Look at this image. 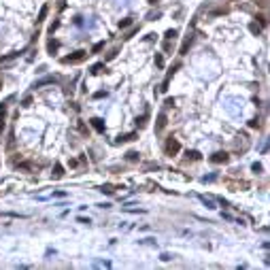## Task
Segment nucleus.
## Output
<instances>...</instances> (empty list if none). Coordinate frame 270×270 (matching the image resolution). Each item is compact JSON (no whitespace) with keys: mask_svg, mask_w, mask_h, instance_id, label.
<instances>
[{"mask_svg":"<svg viewBox=\"0 0 270 270\" xmlns=\"http://www.w3.org/2000/svg\"><path fill=\"white\" fill-rule=\"evenodd\" d=\"M94 128H96L98 132H102V130H104V124H102L100 119H94Z\"/></svg>","mask_w":270,"mask_h":270,"instance_id":"39448f33","label":"nucleus"},{"mask_svg":"<svg viewBox=\"0 0 270 270\" xmlns=\"http://www.w3.org/2000/svg\"><path fill=\"white\" fill-rule=\"evenodd\" d=\"M45 15H47V7H43V9H40V13H38V21H43V19H45Z\"/></svg>","mask_w":270,"mask_h":270,"instance_id":"423d86ee","label":"nucleus"},{"mask_svg":"<svg viewBox=\"0 0 270 270\" xmlns=\"http://www.w3.org/2000/svg\"><path fill=\"white\" fill-rule=\"evenodd\" d=\"M211 162H215V164L228 162V153H217V155H213V158H211Z\"/></svg>","mask_w":270,"mask_h":270,"instance_id":"7ed1b4c3","label":"nucleus"},{"mask_svg":"<svg viewBox=\"0 0 270 270\" xmlns=\"http://www.w3.org/2000/svg\"><path fill=\"white\" fill-rule=\"evenodd\" d=\"M53 177H56V179H60V177H62V166H56V172H53Z\"/></svg>","mask_w":270,"mask_h":270,"instance_id":"6e6552de","label":"nucleus"},{"mask_svg":"<svg viewBox=\"0 0 270 270\" xmlns=\"http://www.w3.org/2000/svg\"><path fill=\"white\" fill-rule=\"evenodd\" d=\"M155 64H158V66H160V68H162V66H164V60H162V58H160V56H158V58H155Z\"/></svg>","mask_w":270,"mask_h":270,"instance_id":"f8f14e48","label":"nucleus"},{"mask_svg":"<svg viewBox=\"0 0 270 270\" xmlns=\"http://www.w3.org/2000/svg\"><path fill=\"white\" fill-rule=\"evenodd\" d=\"M187 155H189L191 160H198V158H200V153H198V151H187Z\"/></svg>","mask_w":270,"mask_h":270,"instance_id":"0eeeda50","label":"nucleus"},{"mask_svg":"<svg viewBox=\"0 0 270 270\" xmlns=\"http://www.w3.org/2000/svg\"><path fill=\"white\" fill-rule=\"evenodd\" d=\"M164 126H166V117L160 115V117H158V126H155V130L160 132V130H164Z\"/></svg>","mask_w":270,"mask_h":270,"instance_id":"20e7f679","label":"nucleus"},{"mask_svg":"<svg viewBox=\"0 0 270 270\" xmlns=\"http://www.w3.org/2000/svg\"><path fill=\"white\" fill-rule=\"evenodd\" d=\"M83 58H85V53H83V51H77L75 56H68V58H64V62H66V64H68V62H81Z\"/></svg>","mask_w":270,"mask_h":270,"instance_id":"f03ea898","label":"nucleus"},{"mask_svg":"<svg viewBox=\"0 0 270 270\" xmlns=\"http://www.w3.org/2000/svg\"><path fill=\"white\" fill-rule=\"evenodd\" d=\"M166 36H168V38H172V36H177V32H175V30H168V32H166Z\"/></svg>","mask_w":270,"mask_h":270,"instance_id":"ddd939ff","label":"nucleus"},{"mask_svg":"<svg viewBox=\"0 0 270 270\" xmlns=\"http://www.w3.org/2000/svg\"><path fill=\"white\" fill-rule=\"evenodd\" d=\"M102 47H104V43H98V45H94V51H100Z\"/></svg>","mask_w":270,"mask_h":270,"instance_id":"9b49d317","label":"nucleus"},{"mask_svg":"<svg viewBox=\"0 0 270 270\" xmlns=\"http://www.w3.org/2000/svg\"><path fill=\"white\" fill-rule=\"evenodd\" d=\"M130 23H132V19H124V21H119V26H121V28H128Z\"/></svg>","mask_w":270,"mask_h":270,"instance_id":"1a4fd4ad","label":"nucleus"},{"mask_svg":"<svg viewBox=\"0 0 270 270\" xmlns=\"http://www.w3.org/2000/svg\"><path fill=\"white\" fill-rule=\"evenodd\" d=\"M179 149H181V145H179L175 138H170V140L166 142V153H168V155H175Z\"/></svg>","mask_w":270,"mask_h":270,"instance_id":"f257e3e1","label":"nucleus"},{"mask_svg":"<svg viewBox=\"0 0 270 270\" xmlns=\"http://www.w3.org/2000/svg\"><path fill=\"white\" fill-rule=\"evenodd\" d=\"M56 49H58V43L51 40V43H49V51H56Z\"/></svg>","mask_w":270,"mask_h":270,"instance_id":"9d476101","label":"nucleus"}]
</instances>
